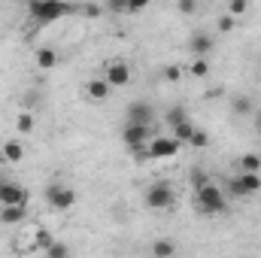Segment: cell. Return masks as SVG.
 Segmentation results:
<instances>
[{"mask_svg": "<svg viewBox=\"0 0 261 258\" xmlns=\"http://www.w3.org/2000/svg\"><path fill=\"white\" fill-rule=\"evenodd\" d=\"M192 186H195V192L203 189V186H210V176H206L203 170H195V173H192Z\"/></svg>", "mask_w": 261, "mask_h": 258, "instance_id": "obj_26", "label": "cell"}, {"mask_svg": "<svg viewBox=\"0 0 261 258\" xmlns=\"http://www.w3.org/2000/svg\"><path fill=\"white\" fill-rule=\"evenodd\" d=\"M176 152H179V143L173 137H152V143L146 146V152H140V158L158 161V158H173Z\"/></svg>", "mask_w": 261, "mask_h": 258, "instance_id": "obj_5", "label": "cell"}, {"mask_svg": "<svg viewBox=\"0 0 261 258\" xmlns=\"http://www.w3.org/2000/svg\"><path fill=\"white\" fill-rule=\"evenodd\" d=\"M28 12H31V18H34V21L49 24V21H58V18L70 15V12H73V6H70V3H58V0H49V3L37 0V3H31V6H28Z\"/></svg>", "mask_w": 261, "mask_h": 258, "instance_id": "obj_2", "label": "cell"}, {"mask_svg": "<svg viewBox=\"0 0 261 258\" xmlns=\"http://www.w3.org/2000/svg\"><path fill=\"white\" fill-rule=\"evenodd\" d=\"M125 119H128V125L152 128V122H155V110H152L146 100H134V104H128V110H125Z\"/></svg>", "mask_w": 261, "mask_h": 258, "instance_id": "obj_7", "label": "cell"}, {"mask_svg": "<svg viewBox=\"0 0 261 258\" xmlns=\"http://www.w3.org/2000/svg\"><path fill=\"white\" fill-rule=\"evenodd\" d=\"M186 119H189V116H186V110H182V107L167 110V125H170V128H176V125H179V122H186Z\"/></svg>", "mask_w": 261, "mask_h": 258, "instance_id": "obj_23", "label": "cell"}, {"mask_svg": "<svg viewBox=\"0 0 261 258\" xmlns=\"http://www.w3.org/2000/svg\"><path fill=\"white\" fill-rule=\"evenodd\" d=\"M173 252H176V243L173 240H155L152 243V255L155 258H173Z\"/></svg>", "mask_w": 261, "mask_h": 258, "instance_id": "obj_18", "label": "cell"}, {"mask_svg": "<svg viewBox=\"0 0 261 258\" xmlns=\"http://www.w3.org/2000/svg\"><path fill=\"white\" fill-rule=\"evenodd\" d=\"M28 203V192L18 183H3L0 186V207H24Z\"/></svg>", "mask_w": 261, "mask_h": 258, "instance_id": "obj_10", "label": "cell"}, {"mask_svg": "<svg viewBox=\"0 0 261 258\" xmlns=\"http://www.w3.org/2000/svg\"><path fill=\"white\" fill-rule=\"evenodd\" d=\"M24 219V207H0V222L3 225H18Z\"/></svg>", "mask_w": 261, "mask_h": 258, "instance_id": "obj_14", "label": "cell"}, {"mask_svg": "<svg viewBox=\"0 0 261 258\" xmlns=\"http://www.w3.org/2000/svg\"><path fill=\"white\" fill-rule=\"evenodd\" d=\"M79 12H82V15H88V18H94V15H100V6H94V3H88V6H82Z\"/></svg>", "mask_w": 261, "mask_h": 258, "instance_id": "obj_30", "label": "cell"}, {"mask_svg": "<svg viewBox=\"0 0 261 258\" xmlns=\"http://www.w3.org/2000/svg\"><path fill=\"white\" fill-rule=\"evenodd\" d=\"M231 110H234L237 116H252V100H249L246 94H237V97L231 100Z\"/></svg>", "mask_w": 261, "mask_h": 258, "instance_id": "obj_20", "label": "cell"}, {"mask_svg": "<svg viewBox=\"0 0 261 258\" xmlns=\"http://www.w3.org/2000/svg\"><path fill=\"white\" fill-rule=\"evenodd\" d=\"M192 134H195V125H192V119H186V122H179V125L173 128V140H176L179 146H186V143L192 140Z\"/></svg>", "mask_w": 261, "mask_h": 258, "instance_id": "obj_17", "label": "cell"}, {"mask_svg": "<svg viewBox=\"0 0 261 258\" xmlns=\"http://www.w3.org/2000/svg\"><path fill=\"white\" fill-rule=\"evenodd\" d=\"M255 192H261V176L258 173H237L228 179V189H225V197H252Z\"/></svg>", "mask_w": 261, "mask_h": 258, "instance_id": "obj_3", "label": "cell"}, {"mask_svg": "<svg viewBox=\"0 0 261 258\" xmlns=\"http://www.w3.org/2000/svg\"><path fill=\"white\" fill-rule=\"evenodd\" d=\"M46 258H73V252H70V246H67V243L55 240V243L46 249Z\"/></svg>", "mask_w": 261, "mask_h": 258, "instance_id": "obj_21", "label": "cell"}, {"mask_svg": "<svg viewBox=\"0 0 261 258\" xmlns=\"http://www.w3.org/2000/svg\"><path fill=\"white\" fill-rule=\"evenodd\" d=\"M173 197H176V192L170 183H152L146 189V207L149 210H167L173 203Z\"/></svg>", "mask_w": 261, "mask_h": 258, "instance_id": "obj_4", "label": "cell"}, {"mask_svg": "<svg viewBox=\"0 0 261 258\" xmlns=\"http://www.w3.org/2000/svg\"><path fill=\"white\" fill-rule=\"evenodd\" d=\"M228 12H231V15H243V12H246V3H243V0H234V3L228 6Z\"/></svg>", "mask_w": 261, "mask_h": 258, "instance_id": "obj_29", "label": "cell"}, {"mask_svg": "<svg viewBox=\"0 0 261 258\" xmlns=\"http://www.w3.org/2000/svg\"><path fill=\"white\" fill-rule=\"evenodd\" d=\"M195 9H197L195 0H179V12H182V15H192Z\"/></svg>", "mask_w": 261, "mask_h": 258, "instance_id": "obj_28", "label": "cell"}, {"mask_svg": "<svg viewBox=\"0 0 261 258\" xmlns=\"http://www.w3.org/2000/svg\"><path fill=\"white\" fill-rule=\"evenodd\" d=\"M103 82L110 88H125L130 82V67L125 61H110V64L103 67Z\"/></svg>", "mask_w": 261, "mask_h": 258, "instance_id": "obj_9", "label": "cell"}, {"mask_svg": "<svg viewBox=\"0 0 261 258\" xmlns=\"http://www.w3.org/2000/svg\"><path fill=\"white\" fill-rule=\"evenodd\" d=\"M206 143H210V134H206V131H197V128H195L192 140H189V146H195V149H203Z\"/></svg>", "mask_w": 261, "mask_h": 258, "instance_id": "obj_24", "label": "cell"}, {"mask_svg": "<svg viewBox=\"0 0 261 258\" xmlns=\"http://www.w3.org/2000/svg\"><path fill=\"white\" fill-rule=\"evenodd\" d=\"M231 28H234V18H231V15H222V18H219V31H225V34H228Z\"/></svg>", "mask_w": 261, "mask_h": 258, "instance_id": "obj_31", "label": "cell"}, {"mask_svg": "<svg viewBox=\"0 0 261 258\" xmlns=\"http://www.w3.org/2000/svg\"><path fill=\"white\" fill-rule=\"evenodd\" d=\"M3 158H6L9 164H18V161L24 158V146H21L18 140H9V143H3Z\"/></svg>", "mask_w": 261, "mask_h": 258, "instance_id": "obj_13", "label": "cell"}, {"mask_svg": "<svg viewBox=\"0 0 261 258\" xmlns=\"http://www.w3.org/2000/svg\"><path fill=\"white\" fill-rule=\"evenodd\" d=\"M15 128L21 131V134H31V131H34V113H18Z\"/></svg>", "mask_w": 261, "mask_h": 258, "instance_id": "obj_22", "label": "cell"}, {"mask_svg": "<svg viewBox=\"0 0 261 258\" xmlns=\"http://www.w3.org/2000/svg\"><path fill=\"white\" fill-rule=\"evenodd\" d=\"M0 186H3V183H0Z\"/></svg>", "mask_w": 261, "mask_h": 258, "instance_id": "obj_33", "label": "cell"}, {"mask_svg": "<svg viewBox=\"0 0 261 258\" xmlns=\"http://www.w3.org/2000/svg\"><path fill=\"white\" fill-rule=\"evenodd\" d=\"M252 125H255V131L261 134V110H255V116H252Z\"/></svg>", "mask_w": 261, "mask_h": 258, "instance_id": "obj_32", "label": "cell"}, {"mask_svg": "<svg viewBox=\"0 0 261 258\" xmlns=\"http://www.w3.org/2000/svg\"><path fill=\"white\" fill-rule=\"evenodd\" d=\"M213 46H216V37L206 34V31H195L192 40H189V49H192L195 55H206V52H213Z\"/></svg>", "mask_w": 261, "mask_h": 258, "instance_id": "obj_11", "label": "cell"}, {"mask_svg": "<svg viewBox=\"0 0 261 258\" xmlns=\"http://www.w3.org/2000/svg\"><path fill=\"white\" fill-rule=\"evenodd\" d=\"M46 200H49V207L52 210H70L73 203H76V192L73 189H67V186H58V183H52L49 189H46Z\"/></svg>", "mask_w": 261, "mask_h": 258, "instance_id": "obj_8", "label": "cell"}, {"mask_svg": "<svg viewBox=\"0 0 261 258\" xmlns=\"http://www.w3.org/2000/svg\"><path fill=\"white\" fill-rule=\"evenodd\" d=\"M31 240H34V243H31V246H34V249H40V252H46V249H49V246H52V243H55V237H52V234H49V231H46V228H37V231H34V237H31Z\"/></svg>", "mask_w": 261, "mask_h": 258, "instance_id": "obj_16", "label": "cell"}, {"mask_svg": "<svg viewBox=\"0 0 261 258\" xmlns=\"http://www.w3.org/2000/svg\"><path fill=\"white\" fill-rule=\"evenodd\" d=\"M179 76H182V73H179V67L176 64L164 67V79H167V82H179Z\"/></svg>", "mask_w": 261, "mask_h": 258, "instance_id": "obj_27", "label": "cell"}, {"mask_svg": "<svg viewBox=\"0 0 261 258\" xmlns=\"http://www.w3.org/2000/svg\"><path fill=\"white\" fill-rule=\"evenodd\" d=\"M37 67H40V70L58 67V52H55V49H37Z\"/></svg>", "mask_w": 261, "mask_h": 258, "instance_id": "obj_15", "label": "cell"}, {"mask_svg": "<svg viewBox=\"0 0 261 258\" xmlns=\"http://www.w3.org/2000/svg\"><path fill=\"white\" fill-rule=\"evenodd\" d=\"M195 207L200 216H219V213L228 210V197H225V192L219 186L210 183V186H203V189L195 192Z\"/></svg>", "mask_w": 261, "mask_h": 258, "instance_id": "obj_1", "label": "cell"}, {"mask_svg": "<svg viewBox=\"0 0 261 258\" xmlns=\"http://www.w3.org/2000/svg\"><path fill=\"white\" fill-rule=\"evenodd\" d=\"M206 73H210V64H206L203 58H197L195 64H192V76H197V79H203Z\"/></svg>", "mask_w": 261, "mask_h": 258, "instance_id": "obj_25", "label": "cell"}, {"mask_svg": "<svg viewBox=\"0 0 261 258\" xmlns=\"http://www.w3.org/2000/svg\"><path fill=\"white\" fill-rule=\"evenodd\" d=\"M240 170H243V173H258V170H261V155L246 152V155L240 158Z\"/></svg>", "mask_w": 261, "mask_h": 258, "instance_id": "obj_19", "label": "cell"}, {"mask_svg": "<svg viewBox=\"0 0 261 258\" xmlns=\"http://www.w3.org/2000/svg\"><path fill=\"white\" fill-rule=\"evenodd\" d=\"M110 91H113V88L103 82V76H100V79H91V82L85 85V97H88V100H94V104L107 100V97H110Z\"/></svg>", "mask_w": 261, "mask_h": 258, "instance_id": "obj_12", "label": "cell"}, {"mask_svg": "<svg viewBox=\"0 0 261 258\" xmlns=\"http://www.w3.org/2000/svg\"><path fill=\"white\" fill-rule=\"evenodd\" d=\"M122 140L130 152H146V146L152 143V128H140V125H125Z\"/></svg>", "mask_w": 261, "mask_h": 258, "instance_id": "obj_6", "label": "cell"}]
</instances>
